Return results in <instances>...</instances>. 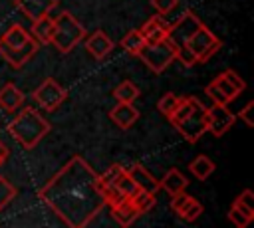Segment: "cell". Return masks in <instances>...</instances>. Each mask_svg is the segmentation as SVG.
<instances>
[{"label":"cell","mask_w":254,"mask_h":228,"mask_svg":"<svg viewBox=\"0 0 254 228\" xmlns=\"http://www.w3.org/2000/svg\"><path fill=\"white\" fill-rule=\"evenodd\" d=\"M38 196L69 228L87 226L105 206L99 174L77 155L40 188Z\"/></svg>","instance_id":"cell-1"},{"label":"cell","mask_w":254,"mask_h":228,"mask_svg":"<svg viewBox=\"0 0 254 228\" xmlns=\"http://www.w3.org/2000/svg\"><path fill=\"white\" fill-rule=\"evenodd\" d=\"M171 125L189 143H196L206 133V107L196 97H179L177 107L169 115Z\"/></svg>","instance_id":"cell-2"},{"label":"cell","mask_w":254,"mask_h":228,"mask_svg":"<svg viewBox=\"0 0 254 228\" xmlns=\"http://www.w3.org/2000/svg\"><path fill=\"white\" fill-rule=\"evenodd\" d=\"M38 48L40 44L20 24H12L0 36V56L14 67H22L26 61H30Z\"/></svg>","instance_id":"cell-3"},{"label":"cell","mask_w":254,"mask_h":228,"mask_svg":"<svg viewBox=\"0 0 254 228\" xmlns=\"http://www.w3.org/2000/svg\"><path fill=\"white\" fill-rule=\"evenodd\" d=\"M52 125L48 119H44L36 109L32 107H24L10 123H8V133L12 135V139H16L24 149H32L36 147L48 133H50Z\"/></svg>","instance_id":"cell-4"},{"label":"cell","mask_w":254,"mask_h":228,"mask_svg":"<svg viewBox=\"0 0 254 228\" xmlns=\"http://www.w3.org/2000/svg\"><path fill=\"white\" fill-rule=\"evenodd\" d=\"M81 40H85V28L83 24H79V20L64 10L58 18H54V36H52V44L62 52L67 54L71 52Z\"/></svg>","instance_id":"cell-5"},{"label":"cell","mask_w":254,"mask_h":228,"mask_svg":"<svg viewBox=\"0 0 254 228\" xmlns=\"http://www.w3.org/2000/svg\"><path fill=\"white\" fill-rule=\"evenodd\" d=\"M198 24H202V22L196 18V14L190 12V10H187V12H183L181 18H179L175 24H171V28H169L167 40L175 46V50H177V59H179L183 65H187V67H190V65L196 63L194 57L187 52V42H189L190 34L196 30Z\"/></svg>","instance_id":"cell-6"},{"label":"cell","mask_w":254,"mask_h":228,"mask_svg":"<svg viewBox=\"0 0 254 228\" xmlns=\"http://www.w3.org/2000/svg\"><path fill=\"white\" fill-rule=\"evenodd\" d=\"M220 46H222V42L204 24H198L187 42V52L194 57L196 63H204L220 50Z\"/></svg>","instance_id":"cell-7"},{"label":"cell","mask_w":254,"mask_h":228,"mask_svg":"<svg viewBox=\"0 0 254 228\" xmlns=\"http://www.w3.org/2000/svg\"><path fill=\"white\" fill-rule=\"evenodd\" d=\"M145 65L153 71V73H163L175 59H177V50L175 46L165 38L161 42H155V44H145V48L139 52V56Z\"/></svg>","instance_id":"cell-8"},{"label":"cell","mask_w":254,"mask_h":228,"mask_svg":"<svg viewBox=\"0 0 254 228\" xmlns=\"http://www.w3.org/2000/svg\"><path fill=\"white\" fill-rule=\"evenodd\" d=\"M32 97H34V101H36L42 109L54 111V109H58V107L67 99V89H65L64 85H60L56 79L48 77V79H44V81L34 89Z\"/></svg>","instance_id":"cell-9"},{"label":"cell","mask_w":254,"mask_h":228,"mask_svg":"<svg viewBox=\"0 0 254 228\" xmlns=\"http://www.w3.org/2000/svg\"><path fill=\"white\" fill-rule=\"evenodd\" d=\"M234 121L236 117L226 105L214 103L212 107L206 109V131L214 137H222L234 125Z\"/></svg>","instance_id":"cell-10"},{"label":"cell","mask_w":254,"mask_h":228,"mask_svg":"<svg viewBox=\"0 0 254 228\" xmlns=\"http://www.w3.org/2000/svg\"><path fill=\"white\" fill-rule=\"evenodd\" d=\"M171 210H173L181 220H185V222H194V220L202 214V204H200L194 196H190V194H187V192L183 190V192H177V194L171 196Z\"/></svg>","instance_id":"cell-11"},{"label":"cell","mask_w":254,"mask_h":228,"mask_svg":"<svg viewBox=\"0 0 254 228\" xmlns=\"http://www.w3.org/2000/svg\"><path fill=\"white\" fill-rule=\"evenodd\" d=\"M212 81H214V85L222 91V95H224L228 101H232L234 97H238V95L244 91V87H246L244 79H242L234 69H224V71L218 73Z\"/></svg>","instance_id":"cell-12"},{"label":"cell","mask_w":254,"mask_h":228,"mask_svg":"<svg viewBox=\"0 0 254 228\" xmlns=\"http://www.w3.org/2000/svg\"><path fill=\"white\" fill-rule=\"evenodd\" d=\"M169 28H171V24L165 20V16L157 14V16H151L139 32L147 44H155V42H161L169 36Z\"/></svg>","instance_id":"cell-13"},{"label":"cell","mask_w":254,"mask_h":228,"mask_svg":"<svg viewBox=\"0 0 254 228\" xmlns=\"http://www.w3.org/2000/svg\"><path fill=\"white\" fill-rule=\"evenodd\" d=\"M14 4L30 20L48 16L54 8H58V0H14Z\"/></svg>","instance_id":"cell-14"},{"label":"cell","mask_w":254,"mask_h":228,"mask_svg":"<svg viewBox=\"0 0 254 228\" xmlns=\"http://www.w3.org/2000/svg\"><path fill=\"white\" fill-rule=\"evenodd\" d=\"M113 40L103 32V30H95L87 40H85V50L89 52V56H93L95 59H103L105 56L111 54L113 50Z\"/></svg>","instance_id":"cell-15"},{"label":"cell","mask_w":254,"mask_h":228,"mask_svg":"<svg viewBox=\"0 0 254 228\" xmlns=\"http://www.w3.org/2000/svg\"><path fill=\"white\" fill-rule=\"evenodd\" d=\"M109 119L119 127V129H129L135 125V121L139 119V111L133 107V103L129 101H117V105L109 111Z\"/></svg>","instance_id":"cell-16"},{"label":"cell","mask_w":254,"mask_h":228,"mask_svg":"<svg viewBox=\"0 0 254 228\" xmlns=\"http://www.w3.org/2000/svg\"><path fill=\"white\" fill-rule=\"evenodd\" d=\"M125 171H127V174L131 176V180L137 184V188L147 190V192H153V194H157V190L161 188V186H159V180H157V178H155L143 165L135 163V165L127 167Z\"/></svg>","instance_id":"cell-17"},{"label":"cell","mask_w":254,"mask_h":228,"mask_svg":"<svg viewBox=\"0 0 254 228\" xmlns=\"http://www.w3.org/2000/svg\"><path fill=\"white\" fill-rule=\"evenodd\" d=\"M111 214H113V218L117 220L119 226H131V224L141 216V212L135 208V204L131 202L129 196H125V198H121L119 202H115V204L111 206Z\"/></svg>","instance_id":"cell-18"},{"label":"cell","mask_w":254,"mask_h":228,"mask_svg":"<svg viewBox=\"0 0 254 228\" xmlns=\"http://www.w3.org/2000/svg\"><path fill=\"white\" fill-rule=\"evenodd\" d=\"M24 103V93L20 87H16L14 83H6L0 87V107L4 111H16L18 107H22Z\"/></svg>","instance_id":"cell-19"},{"label":"cell","mask_w":254,"mask_h":228,"mask_svg":"<svg viewBox=\"0 0 254 228\" xmlns=\"http://www.w3.org/2000/svg\"><path fill=\"white\" fill-rule=\"evenodd\" d=\"M187 184H189V180H187V176L179 171V169H171V171H167L165 172V176L159 180V186L167 192V194H177V192H183L185 188H187Z\"/></svg>","instance_id":"cell-20"},{"label":"cell","mask_w":254,"mask_h":228,"mask_svg":"<svg viewBox=\"0 0 254 228\" xmlns=\"http://www.w3.org/2000/svg\"><path fill=\"white\" fill-rule=\"evenodd\" d=\"M32 36L34 40L42 46V44H52V36H54V18L42 16L38 20H32Z\"/></svg>","instance_id":"cell-21"},{"label":"cell","mask_w":254,"mask_h":228,"mask_svg":"<svg viewBox=\"0 0 254 228\" xmlns=\"http://www.w3.org/2000/svg\"><path fill=\"white\" fill-rule=\"evenodd\" d=\"M189 169H190V172H192L198 180H206V178L214 172V163H212L206 155H198V157H194V159L190 161Z\"/></svg>","instance_id":"cell-22"},{"label":"cell","mask_w":254,"mask_h":228,"mask_svg":"<svg viewBox=\"0 0 254 228\" xmlns=\"http://www.w3.org/2000/svg\"><path fill=\"white\" fill-rule=\"evenodd\" d=\"M145 40H143V36H141V32L139 30H131V32H127L123 38H121V48L127 52V54H131V56H139V52L145 48Z\"/></svg>","instance_id":"cell-23"},{"label":"cell","mask_w":254,"mask_h":228,"mask_svg":"<svg viewBox=\"0 0 254 228\" xmlns=\"http://www.w3.org/2000/svg\"><path fill=\"white\" fill-rule=\"evenodd\" d=\"M129 198H131V202L135 204V208H137L141 214L149 212V210L155 206V202H157V198H155L153 192H147V190H141V188H137Z\"/></svg>","instance_id":"cell-24"},{"label":"cell","mask_w":254,"mask_h":228,"mask_svg":"<svg viewBox=\"0 0 254 228\" xmlns=\"http://www.w3.org/2000/svg\"><path fill=\"white\" fill-rule=\"evenodd\" d=\"M113 97L117 101H129L133 103L137 97H139V87L133 83V81H121L115 89H113Z\"/></svg>","instance_id":"cell-25"},{"label":"cell","mask_w":254,"mask_h":228,"mask_svg":"<svg viewBox=\"0 0 254 228\" xmlns=\"http://www.w3.org/2000/svg\"><path fill=\"white\" fill-rule=\"evenodd\" d=\"M232 206H236L238 210H242L244 214L254 218V192L250 188H244L232 202Z\"/></svg>","instance_id":"cell-26"},{"label":"cell","mask_w":254,"mask_h":228,"mask_svg":"<svg viewBox=\"0 0 254 228\" xmlns=\"http://www.w3.org/2000/svg\"><path fill=\"white\" fill-rule=\"evenodd\" d=\"M177 103H179V95H175V93H165L159 101H157V109H159V113H163V115H171V111L177 107Z\"/></svg>","instance_id":"cell-27"},{"label":"cell","mask_w":254,"mask_h":228,"mask_svg":"<svg viewBox=\"0 0 254 228\" xmlns=\"http://www.w3.org/2000/svg\"><path fill=\"white\" fill-rule=\"evenodd\" d=\"M228 220L236 226V228H246L254 218L252 216H248V214H244L242 210H238L236 206H230V210H228Z\"/></svg>","instance_id":"cell-28"},{"label":"cell","mask_w":254,"mask_h":228,"mask_svg":"<svg viewBox=\"0 0 254 228\" xmlns=\"http://www.w3.org/2000/svg\"><path fill=\"white\" fill-rule=\"evenodd\" d=\"M14 196H16V188H14L4 176H0V210H2Z\"/></svg>","instance_id":"cell-29"},{"label":"cell","mask_w":254,"mask_h":228,"mask_svg":"<svg viewBox=\"0 0 254 228\" xmlns=\"http://www.w3.org/2000/svg\"><path fill=\"white\" fill-rule=\"evenodd\" d=\"M204 93L210 97V101H212V103H220V105H228V103H230V101L222 95V91L214 85V81H210V83L204 87Z\"/></svg>","instance_id":"cell-30"},{"label":"cell","mask_w":254,"mask_h":228,"mask_svg":"<svg viewBox=\"0 0 254 228\" xmlns=\"http://www.w3.org/2000/svg\"><path fill=\"white\" fill-rule=\"evenodd\" d=\"M177 4H179V0H151V6L161 16H167L169 12H173L177 8Z\"/></svg>","instance_id":"cell-31"},{"label":"cell","mask_w":254,"mask_h":228,"mask_svg":"<svg viewBox=\"0 0 254 228\" xmlns=\"http://www.w3.org/2000/svg\"><path fill=\"white\" fill-rule=\"evenodd\" d=\"M252 111H254V103H252V101H248V103L238 111V117H240L248 127H254V115H252Z\"/></svg>","instance_id":"cell-32"},{"label":"cell","mask_w":254,"mask_h":228,"mask_svg":"<svg viewBox=\"0 0 254 228\" xmlns=\"http://www.w3.org/2000/svg\"><path fill=\"white\" fill-rule=\"evenodd\" d=\"M6 159H8V147L0 141V167L4 165V161H6Z\"/></svg>","instance_id":"cell-33"}]
</instances>
